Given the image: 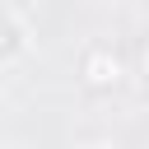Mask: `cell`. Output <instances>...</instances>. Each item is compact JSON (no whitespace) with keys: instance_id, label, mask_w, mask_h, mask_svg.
<instances>
[{"instance_id":"1","label":"cell","mask_w":149,"mask_h":149,"mask_svg":"<svg viewBox=\"0 0 149 149\" xmlns=\"http://www.w3.org/2000/svg\"><path fill=\"white\" fill-rule=\"evenodd\" d=\"M79 79H84L88 88L107 93V88H116V84L126 79V61H121L107 42H88V47L79 51Z\"/></svg>"},{"instance_id":"2","label":"cell","mask_w":149,"mask_h":149,"mask_svg":"<svg viewBox=\"0 0 149 149\" xmlns=\"http://www.w3.org/2000/svg\"><path fill=\"white\" fill-rule=\"evenodd\" d=\"M28 51H33V28L14 9H0V65H19Z\"/></svg>"},{"instance_id":"3","label":"cell","mask_w":149,"mask_h":149,"mask_svg":"<svg viewBox=\"0 0 149 149\" xmlns=\"http://www.w3.org/2000/svg\"><path fill=\"white\" fill-rule=\"evenodd\" d=\"M140 74H144V79H149V42H144V47H140Z\"/></svg>"},{"instance_id":"4","label":"cell","mask_w":149,"mask_h":149,"mask_svg":"<svg viewBox=\"0 0 149 149\" xmlns=\"http://www.w3.org/2000/svg\"><path fill=\"white\" fill-rule=\"evenodd\" d=\"M88 149H121V144H112V140H98V144H88Z\"/></svg>"}]
</instances>
